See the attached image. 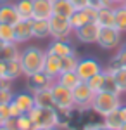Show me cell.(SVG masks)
Returning a JSON list of instances; mask_svg holds the SVG:
<instances>
[{"instance_id": "1", "label": "cell", "mask_w": 126, "mask_h": 130, "mask_svg": "<svg viewBox=\"0 0 126 130\" xmlns=\"http://www.w3.org/2000/svg\"><path fill=\"white\" fill-rule=\"evenodd\" d=\"M47 52L40 49L36 45H28L26 49L21 50L19 54V62L23 68V76H31L38 71H43Z\"/></svg>"}, {"instance_id": "2", "label": "cell", "mask_w": 126, "mask_h": 130, "mask_svg": "<svg viewBox=\"0 0 126 130\" xmlns=\"http://www.w3.org/2000/svg\"><path fill=\"white\" fill-rule=\"evenodd\" d=\"M121 104H123V95L102 90V92L95 94V99H93V104H92V111L95 115H98L100 118H104L109 113L119 109Z\"/></svg>"}, {"instance_id": "3", "label": "cell", "mask_w": 126, "mask_h": 130, "mask_svg": "<svg viewBox=\"0 0 126 130\" xmlns=\"http://www.w3.org/2000/svg\"><path fill=\"white\" fill-rule=\"evenodd\" d=\"M28 115H29V118L33 120L35 130L36 128H59L60 113L55 108H40V106H35Z\"/></svg>"}, {"instance_id": "4", "label": "cell", "mask_w": 126, "mask_h": 130, "mask_svg": "<svg viewBox=\"0 0 126 130\" xmlns=\"http://www.w3.org/2000/svg\"><path fill=\"white\" fill-rule=\"evenodd\" d=\"M50 26V38L52 40H69V37L74 33L69 18H62V16H52L49 19Z\"/></svg>"}, {"instance_id": "5", "label": "cell", "mask_w": 126, "mask_h": 130, "mask_svg": "<svg viewBox=\"0 0 126 130\" xmlns=\"http://www.w3.org/2000/svg\"><path fill=\"white\" fill-rule=\"evenodd\" d=\"M52 92V99H54V106L57 111H68L74 108V101H73V90L66 89L64 85H60L57 82H54V85L50 87Z\"/></svg>"}, {"instance_id": "6", "label": "cell", "mask_w": 126, "mask_h": 130, "mask_svg": "<svg viewBox=\"0 0 126 130\" xmlns=\"http://www.w3.org/2000/svg\"><path fill=\"white\" fill-rule=\"evenodd\" d=\"M95 99V92L88 87L87 82L78 83L73 89V101H74V108L81 111H88L92 109V104Z\"/></svg>"}, {"instance_id": "7", "label": "cell", "mask_w": 126, "mask_h": 130, "mask_svg": "<svg viewBox=\"0 0 126 130\" xmlns=\"http://www.w3.org/2000/svg\"><path fill=\"white\" fill-rule=\"evenodd\" d=\"M121 40H123V33L117 30L116 26L111 28H100L97 38V45L104 50H114L121 47Z\"/></svg>"}, {"instance_id": "8", "label": "cell", "mask_w": 126, "mask_h": 130, "mask_svg": "<svg viewBox=\"0 0 126 130\" xmlns=\"http://www.w3.org/2000/svg\"><path fill=\"white\" fill-rule=\"evenodd\" d=\"M104 70L102 66H100V62L95 59H92V57H87V59H79L78 61V66H76V75L79 76V80L81 82H88L92 76H95L97 73Z\"/></svg>"}, {"instance_id": "9", "label": "cell", "mask_w": 126, "mask_h": 130, "mask_svg": "<svg viewBox=\"0 0 126 130\" xmlns=\"http://www.w3.org/2000/svg\"><path fill=\"white\" fill-rule=\"evenodd\" d=\"M98 33H100V26H98L95 21H90L87 24L76 28L73 35H74L78 38V42H81V43H97Z\"/></svg>"}, {"instance_id": "10", "label": "cell", "mask_w": 126, "mask_h": 130, "mask_svg": "<svg viewBox=\"0 0 126 130\" xmlns=\"http://www.w3.org/2000/svg\"><path fill=\"white\" fill-rule=\"evenodd\" d=\"M26 90L31 92V94H35V92H38V90H43V89H50L52 85H54V78H50L49 75L45 73V71H38V73H35V75H31V76H26Z\"/></svg>"}, {"instance_id": "11", "label": "cell", "mask_w": 126, "mask_h": 130, "mask_svg": "<svg viewBox=\"0 0 126 130\" xmlns=\"http://www.w3.org/2000/svg\"><path fill=\"white\" fill-rule=\"evenodd\" d=\"M95 18H97V9L88 5V7H85V9L74 10V14L69 18V21H71L73 30H76V28L87 24V23H90V21H95Z\"/></svg>"}, {"instance_id": "12", "label": "cell", "mask_w": 126, "mask_h": 130, "mask_svg": "<svg viewBox=\"0 0 126 130\" xmlns=\"http://www.w3.org/2000/svg\"><path fill=\"white\" fill-rule=\"evenodd\" d=\"M0 75L5 80H17L19 76H23V68H21L19 59H12V61H0Z\"/></svg>"}, {"instance_id": "13", "label": "cell", "mask_w": 126, "mask_h": 130, "mask_svg": "<svg viewBox=\"0 0 126 130\" xmlns=\"http://www.w3.org/2000/svg\"><path fill=\"white\" fill-rule=\"evenodd\" d=\"M54 16V0H33V19H47Z\"/></svg>"}, {"instance_id": "14", "label": "cell", "mask_w": 126, "mask_h": 130, "mask_svg": "<svg viewBox=\"0 0 126 130\" xmlns=\"http://www.w3.org/2000/svg\"><path fill=\"white\" fill-rule=\"evenodd\" d=\"M21 19L19 12L16 9V4L12 2H2L0 4V23L2 24H16Z\"/></svg>"}, {"instance_id": "15", "label": "cell", "mask_w": 126, "mask_h": 130, "mask_svg": "<svg viewBox=\"0 0 126 130\" xmlns=\"http://www.w3.org/2000/svg\"><path fill=\"white\" fill-rule=\"evenodd\" d=\"M47 54H52V56H57V57H66V56H71L74 54V49L71 45L69 40H52L49 43V47L45 49Z\"/></svg>"}, {"instance_id": "16", "label": "cell", "mask_w": 126, "mask_h": 130, "mask_svg": "<svg viewBox=\"0 0 126 130\" xmlns=\"http://www.w3.org/2000/svg\"><path fill=\"white\" fill-rule=\"evenodd\" d=\"M14 33H16V43H26L33 38V28H31V19H19L14 24Z\"/></svg>"}, {"instance_id": "17", "label": "cell", "mask_w": 126, "mask_h": 130, "mask_svg": "<svg viewBox=\"0 0 126 130\" xmlns=\"http://www.w3.org/2000/svg\"><path fill=\"white\" fill-rule=\"evenodd\" d=\"M43 71L49 75L50 78L57 80V76L62 73V59L57 57V56L47 54V57H45V64H43Z\"/></svg>"}, {"instance_id": "18", "label": "cell", "mask_w": 126, "mask_h": 130, "mask_svg": "<svg viewBox=\"0 0 126 130\" xmlns=\"http://www.w3.org/2000/svg\"><path fill=\"white\" fill-rule=\"evenodd\" d=\"M95 23H97L100 28H111V26H114V7L109 5V7H100V9H97Z\"/></svg>"}, {"instance_id": "19", "label": "cell", "mask_w": 126, "mask_h": 130, "mask_svg": "<svg viewBox=\"0 0 126 130\" xmlns=\"http://www.w3.org/2000/svg\"><path fill=\"white\" fill-rule=\"evenodd\" d=\"M14 102L17 104V108H19L23 113H29V111L35 108V97H33V94L31 92H19V94H14Z\"/></svg>"}, {"instance_id": "20", "label": "cell", "mask_w": 126, "mask_h": 130, "mask_svg": "<svg viewBox=\"0 0 126 130\" xmlns=\"http://www.w3.org/2000/svg\"><path fill=\"white\" fill-rule=\"evenodd\" d=\"M31 28H33V38L36 40L50 37V26L47 19H31Z\"/></svg>"}, {"instance_id": "21", "label": "cell", "mask_w": 126, "mask_h": 130, "mask_svg": "<svg viewBox=\"0 0 126 130\" xmlns=\"http://www.w3.org/2000/svg\"><path fill=\"white\" fill-rule=\"evenodd\" d=\"M76 7L71 4V0H54V14L62 18H71Z\"/></svg>"}, {"instance_id": "22", "label": "cell", "mask_w": 126, "mask_h": 130, "mask_svg": "<svg viewBox=\"0 0 126 130\" xmlns=\"http://www.w3.org/2000/svg\"><path fill=\"white\" fill-rule=\"evenodd\" d=\"M19 43H4L0 47V61H12V59H19Z\"/></svg>"}, {"instance_id": "23", "label": "cell", "mask_w": 126, "mask_h": 130, "mask_svg": "<svg viewBox=\"0 0 126 130\" xmlns=\"http://www.w3.org/2000/svg\"><path fill=\"white\" fill-rule=\"evenodd\" d=\"M55 82L60 83V85H64V87L69 89V90H73L78 83H81L79 76L76 75V71H62V73L57 76V80H55Z\"/></svg>"}, {"instance_id": "24", "label": "cell", "mask_w": 126, "mask_h": 130, "mask_svg": "<svg viewBox=\"0 0 126 130\" xmlns=\"http://www.w3.org/2000/svg\"><path fill=\"white\" fill-rule=\"evenodd\" d=\"M33 97H35V106H40V108H55L50 89L38 90V92L33 94Z\"/></svg>"}, {"instance_id": "25", "label": "cell", "mask_w": 126, "mask_h": 130, "mask_svg": "<svg viewBox=\"0 0 126 130\" xmlns=\"http://www.w3.org/2000/svg\"><path fill=\"white\" fill-rule=\"evenodd\" d=\"M119 68H126V45L124 47H119V50L116 52V56L109 61L106 70L109 71H116Z\"/></svg>"}, {"instance_id": "26", "label": "cell", "mask_w": 126, "mask_h": 130, "mask_svg": "<svg viewBox=\"0 0 126 130\" xmlns=\"http://www.w3.org/2000/svg\"><path fill=\"white\" fill-rule=\"evenodd\" d=\"M14 4L21 19H33V0H17Z\"/></svg>"}, {"instance_id": "27", "label": "cell", "mask_w": 126, "mask_h": 130, "mask_svg": "<svg viewBox=\"0 0 126 130\" xmlns=\"http://www.w3.org/2000/svg\"><path fill=\"white\" fill-rule=\"evenodd\" d=\"M114 26L121 33H126V7L124 5L114 7Z\"/></svg>"}, {"instance_id": "28", "label": "cell", "mask_w": 126, "mask_h": 130, "mask_svg": "<svg viewBox=\"0 0 126 130\" xmlns=\"http://www.w3.org/2000/svg\"><path fill=\"white\" fill-rule=\"evenodd\" d=\"M102 125L104 127H109V128H114V130H119L121 128V125H123V120H121V116H119V111H112V113H109L107 116L102 118Z\"/></svg>"}, {"instance_id": "29", "label": "cell", "mask_w": 126, "mask_h": 130, "mask_svg": "<svg viewBox=\"0 0 126 130\" xmlns=\"http://www.w3.org/2000/svg\"><path fill=\"white\" fill-rule=\"evenodd\" d=\"M0 40L4 43H14L16 42V33L12 24H2L0 23Z\"/></svg>"}, {"instance_id": "30", "label": "cell", "mask_w": 126, "mask_h": 130, "mask_svg": "<svg viewBox=\"0 0 126 130\" xmlns=\"http://www.w3.org/2000/svg\"><path fill=\"white\" fill-rule=\"evenodd\" d=\"M104 80H106V75H104V70H102L100 73H97L95 76H92L87 83H88V87L97 94V92H102V90H104Z\"/></svg>"}, {"instance_id": "31", "label": "cell", "mask_w": 126, "mask_h": 130, "mask_svg": "<svg viewBox=\"0 0 126 130\" xmlns=\"http://www.w3.org/2000/svg\"><path fill=\"white\" fill-rule=\"evenodd\" d=\"M114 75V80H116V85L119 89V94L124 95L126 94V68H119V70L112 71Z\"/></svg>"}, {"instance_id": "32", "label": "cell", "mask_w": 126, "mask_h": 130, "mask_svg": "<svg viewBox=\"0 0 126 130\" xmlns=\"http://www.w3.org/2000/svg\"><path fill=\"white\" fill-rule=\"evenodd\" d=\"M104 75H106V80H104V90L112 92V94H119V89H117V85H116V80H114L112 71H109V70L104 68ZM119 95H121V94H119Z\"/></svg>"}, {"instance_id": "33", "label": "cell", "mask_w": 126, "mask_h": 130, "mask_svg": "<svg viewBox=\"0 0 126 130\" xmlns=\"http://www.w3.org/2000/svg\"><path fill=\"white\" fill-rule=\"evenodd\" d=\"M16 123H17V128L19 130H35V125H33V120L29 118L28 113H23L16 118Z\"/></svg>"}, {"instance_id": "34", "label": "cell", "mask_w": 126, "mask_h": 130, "mask_svg": "<svg viewBox=\"0 0 126 130\" xmlns=\"http://www.w3.org/2000/svg\"><path fill=\"white\" fill-rule=\"evenodd\" d=\"M78 61H79V57L76 56V52L62 57V71H74L78 66Z\"/></svg>"}, {"instance_id": "35", "label": "cell", "mask_w": 126, "mask_h": 130, "mask_svg": "<svg viewBox=\"0 0 126 130\" xmlns=\"http://www.w3.org/2000/svg\"><path fill=\"white\" fill-rule=\"evenodd\" d=\"M14 99L12 89H0V104H9Z\"/></svg>"}, {"instance_id": "36", "label": "cell", "mask_w": 126, "mask_h": 130, "mask_svg": "<svg viewBox=\"0 0 126 130\" xmlns=\"http://www.w3.org/2000/svg\"><path fill=\"white\" fill-rule=\"evenodd\" d=\"M9 118H10L9 104H0V125H4Z\"/></svg>"}, {"instance_id": "37", "label": "cell", "mask_w": 126, "mask_h": 130, "mask_svg": "<svg viewBox=\"0 0 126 130\" xmlns=\"http://www.w3.org/2000/svg\"><path fill=\"white\" fill-rule=\"evenodd\" d=\"M9 111H10V118H17L19 115H23V111L17 108V104H16L14 101H10V102H9Z\"/></svg>"}, {"instance_id": "38", "label": "cell", "mask_w": 126, "mask_h": 130, "mask_svg": "<svg viewBox=\"0 0 126 130\" xmlns=\"http://www.w3.org/2000/svg\"><path fill=\"white\" fill-rule=\"evenodd\" d=\"M71 4L78 9H85V7H88L90 5V0H71Z\"/></svg>"}, {"instance_id": "39", "label": "cell", "mask_w": 126, "mask_h": 130, "mask_svg": "<svg viewBox=\"0 0 126 130\" xmlns=\"http://www.w3.org/2000/svg\"><path fill=\"white\" fill-rule=\"evenodd\" d=\"M4 125H5L9 130H19V128H17V123H16V118H9Z\"/></svg>"}, {"instance_id": "40", "label": "cell", "mask_w": 126, "mask_h": 130, "mask_svg": "<svg viewBox=\"0 0 126 130\" xmlns=\"http://www.w3.org/2000/svg\"><path fill=\"white\" fill-rule=\"evenodd\" d=\"M100 127H102V121H97V123H87V125L83 127V130H100Z\"/></svg>"}, {"instance_id": "41", "label": "cell", "mask_w": 126, "mask_h": 130, "mask_svg": "<svg viewBox=\"0 0 126 130\" xmlns=\"http://www.w3.org/2000/svg\"><path fill=\"white\" fill-rule=\"evenodd\" d=\"M119 116H121V120H123V123H126V102H123L121 104V108H119Z\"/></svg>"}, {"instance_id": "42", "label": "cell", "mask_w": 126, "mask_h": 130, "mask_svg": "<svg viewBox=\"0 0 126 130\" xmlns=\"http://www.w3.org/2000/svg\"><path fill=\"white\" fill-rule=\"evenodd\" d=\"M111 4H112V7H117V5H124L126 0H111Z\"/></svg>"}, {"instance_id": "43", "label": "cell", "mask_w": 126, "mask_h": 130, "mask_svg": "<svg viewBox=\"0 0 126 130\" xmlns=\"http://www.w3.org/2000/svg\"><path fill=\"white\" fill-rule=\"evenodd\" d=\"M100 130H114V128H109V127H104V125H102V127H100Z\"/></svg>"}, {"instance_id": "44", "label": "cell", "mask_w": 126, "mask_h": 130, "mask_svg": "<svg viewBox=\"0 0 126 130\" xmlns=\"http://www.w3.org/2000/svg\"><path fill=\"white\" fill-rule=\"evenodd\" d=\"M0 130H9V128H7L5 125H0Z\"/></svg>"}, {"instance_id": "45", "label": "cell", "mask_w": 126, "mask_h": 130, "mask_svg": "<svg viewBox=\"0 0 126 130\" xmlns=\"http://www.w3.org/2000/svg\"><path fill=\"white\" fill-rule=\"evenodd\" d=\"M119 130H126V123H123V125H121V128Z\"/></svg>"}, {"instance_id": "46", "label": "cell", "mask_w": 126, "mask_h": 130, "mask_svg": "<svg viewBox=\"0 0 126 130\" xmlns=\"http://www.w3.org/2000/svg\"><path fill=\"white\" fill-rule=\"evenodd\" d=\"M36 130H59V128H36Z\"/></svg>"}, {"instance_id": "47", "label": "cell", "mask_w": 126, "mask_h": 130, "mask_svg": "<svg viewBox=\"0 0 126 130\" xmlns=\"http://www.w3.org/2000/svg\"><path fill=\"white\" fill-rule=\"evenodd\" d=\"M2 2H10V0H0V4H2Z\"/></svg>"}, {"instance_id": "48", "label": "cell", "mask_w": 126, "mask_h": 130, "mask_svg": "<svg viewBox=\"0 0 126 130\" xmlns=\"http://www.w3.org/2000/svg\"><path fill=\"white\" fill-rule=\"evenodd\" d=\"M2 45H4V42H2V40H0V47H2Z\"/></svg>"}, {"instance_id": "49", "label": "cell", "mask_w": 126, "mask_h": 130, "mask_svg": "<svg viewBox=\"0 0 126 130\" xmlns=\"http://www.w3.org/2000/svg\"><path fill=\"white\" fill-rule=\"evenodd\" d=\"M0 82H2V75H0Z\"/></svg>"}, {"instance_id": "50", "label": "cell", "mask_w": 126, "mask_h": 130, "mask_svg": "<svg viewBox=\"0 0 126 130\" xmlns=\"http://www.w3.org/2000/svg\"><path fill=\"white\" fill-rule=\"evenodd\" d=\"M124 7H126V4H124Z\"/></svg>"}]
</instances>
